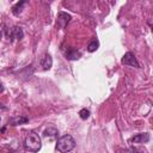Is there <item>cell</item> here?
Wrapping results in <instances>:
<instances>
[{"instance_id":"cell-13","label":"cell","mask_w":153,"mask_h":153,"mask_svg":"<svg viewBox=\"0 0 153 153\" xmlns=\"http://www.w3.org/2000/svg\"><path fill=\"white\" fill-rule=\"evenodd\" d=\"M57 134V130L55 129V128H48V129H45V131H44V135H50V136H55Z\"/></svg>"},{"instance_id":"cell-8","label":"cell","mask_w":153,"mask_h":153,"mask_svg":"<svg viewBox=\"0 0 153 153\" xmlns=\"http://www.w3.org/2000/svg\"><path fill=\"white\" fill-rule=\"evenodd\" d=\"M65 55H66V57L68 60H78L80 57V53L74 48H68L65 51Z\"/></svg>"},{"instance_id":"cell-10","label":"cell","mask_w":153,"mask_h":153,"mask_svg":"<svg viewBox=\"0 0 153 153\" xmlns=\"http://www.w3.org/2000/svg\"><path fill=\"white\" fill-rule=\"evenodd\" d=\"M25 4H26L25 1H19V2H17V4L12 7V13H13L14 16H19V14L22 13L23 7H24V5H25Z\"/></svg>"},{"instance_id":"cell-14","label":"cell","mask_w":153,"mask_h":153,"mask_svg":"<svg viewBox=\"0 0 153 153\" xmlns=\"http://www.w3.org/2000/svg\"><path fill=\"white\" fill-rule=\"evenodd\" d=\"M130 151H131V153H145L143 149H137V148H131Z\"/></svg>"},{"instance_id":"cell-11","label":"cell","mask_w":153,"mask_h":153,"mask_svg":"<svg viewBox=\"0 0 153 153\" xmlns=\"http://www.w3.org/2000/svg\"><path fill=\"white\" fill-rule=\"evenodd\" d=\"M98 47H99V42H98L97 39H93V41H91V43L87 45V50H88L90 53H92V51H96V50L98 49Z\"/></svg>"},{"instance_id":"cell-4","label":"cell","mask_w":153,"mask_h":153,"mask_svg":"<svg viewBox=\"0 0 153 153\" xmlns=\"http://www.w3.org/2000/svg\"><path fill=\"white\" fill-rule=\"evenodd\" d=\"M7 36H10V37H12V38H16V39H22L23 36H24V32H23V29H22V27L14 26V27H12L11 30H8Z\"/></svg>"},{"instance_id":"cell-2","label":"cell","mask_w":153,"mask_h":153,"mask_svg":"<svg viewBox=\"0 0 153 153\" xmlns=\"http://www.w3.org/2000/svg\"><path fill=\"white\" fill-rule=\"evenodd\" d=\"M74 147H75V141H74V139H73L71 135H68V134L62 135V136L57 140V142H56V149H57L59 152H61V153H67V152L72 151Z\"/></svg>"},{"instance_id":"cell-3","label":"cell","mask_w":153,"mask_h":153,"mask_svg":"<svg viewBox=\"0 0 153 153\" xmlns=\"http://www.w3.org/2000/svg\"><path fill=\"white\" fill-rule=\"evenodd\" d=\"M122 63L126 65V66H130V67H135V68H139V62L135 57V55L131 53V51H127L122 59Z\"/></svg>"},{"instance_id":"cell-5","label":"cell","mask_w":153,"mask_h":153,"mask_svg":"<svg viewBox=\"0 0 153 153\" xmlns=\"http://www.w3.org/2000/svg\"><path fill=\"white\" fill-rule=\"evenodd\" d=\"M131 141L134 143H146L149 141V134L148 133H140L131 137Z\"/></svg>"},{"instance_id":"cell-6","label":"cell","mask_w":153,"mask_h":153,"mask_svg":"<svg viewBox=\"0 0 153 153\" xmlns=\"http://www.w3.org/2000/svg\"><path fill=\"white\" fill-rule=\"evenodd\" d=\"M71 20V16L65 13V12H60L57 16V26L59 27H63L68 22Z\"/></svg>"},{"instance_id":"cell-9","label":"cell","mask_w":153,"mask_h":153,"mask_svg":"<svg viewBox=\"0 0 153 153\" xmlns=\"http://www.w3.org/2000/svg\"><path fill=\"white\" fill-rule=\"evenodd\" d=\"M27 121H29L27 117H24V116H17V117L11 118L10 122H8V124H11V126H18V124H24V123H26Z\"/></svg>"},{"instance_id":"cell-12","label":"cell","mask_w":153,"mask_h":153,"mask_svg":"<svg viewBox=\"0 0 153 153\" xmlns=\"http://www.w3.org/2000/svg\"><path fill=\"white\" fill-rule=\"evenodd\" d=\"M79 116H80L81 120H87L88 116H90V111H88L87 109H81V110L79 111Z\"/></svg>"},{"instance_id":"cell-1","label":"cell","mask_w":153,"mask_h":153,"mask_svg":"<svg viewBox=\"0 0 153 153\" xmlns=\"http://www.w3.org/2000/svg\"><path fill=\"white\" fill-rule=\"evenodd\" d=\"M42 147L41 137L35 133H29L24 140V149L25 153H37Z\"/></svg>"},{"instance_id":"cell-7","label":"cell","mask_w":153,"mask_h":153,"mask_svg":"<svg viewBox=\"0 0 153 153\" xmlns=\"http://www.w3.org/2000/svg\"><path fill=\"white\" fill-rule=\"evenodd\" d=\"M51 65H53V59H51L50 54H44L41 60V66L43 67L44 71H47V69L51 68Z\"/></svg>"}]
</instances>
